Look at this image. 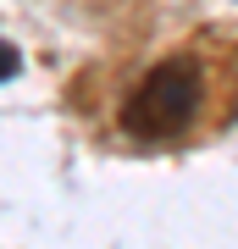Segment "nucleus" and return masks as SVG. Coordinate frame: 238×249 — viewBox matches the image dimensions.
Listing matches in <instances>:
<instances>
[{"instance_id":"obj_1","label":"nucleus","mask_w":238,"mask_h":249,"mask_svg":"<svg viewBox=\"0 0 238 249\" xmlns=\"http://www.w3.org/2000/svg\"><path fill=\"white\" fill-rule=\"evenodd\" d=\"M200 106V72L188 61H161L155 72H144V83L128 94L122 106V127L139 139H166L194 116Z\"/></svg>"},{"instance_id":"obj_2","label":"nucleus","mask_w":238,"mask_h":249,"mask_svg":"<svg viewBox=\"0 0 238 249\" xmlns=\"http://www.w3.org/2000/svg\"><path fill=\"white\" fill-rule=\"evenodd\" d=\"M17 50H11V45H0V83H6V78H17Z\"/></svg>"}]
</instances>
